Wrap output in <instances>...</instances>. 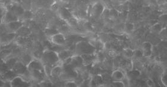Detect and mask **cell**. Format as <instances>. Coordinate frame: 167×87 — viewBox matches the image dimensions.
Segmentation results:
<instances>
[{"label":"cell","mask_w":167,"mask_h":87,"mask_svg":"<svg viewBox=\"0 0 167 87\" xmlns=\"http://www.w3.org/2000/svg\"><path fill=\"white\" fill-rule=\"evenodd\" d=\"M61 1L62 3L68 4V3L70 2V0H61Z\"/></svg>","instance_id":"37"},{"label":"cell","mask_w":167,"mask_h":87,"mask_svg":"<svg viewBox=\"0 0 167 87\" xmlns=\"http://www.w3.org/2000/svg\"><path fill=\"white\" fill-rule=\"evenodd\" d=\"M102 82V78L100 75H95L94 76L91 81V85L92 87L94 86H100Z\"/></svg>","instance_id":"17"},{"label":"cell","mask_w":167,"mask_h":87,"mask_svg":"<svg viewBox=\"0 0 167 87\" xmlns=\"http://www.w3.org/2000/svg\"><path fill=\"white\" fill-rule=\"evenodd\" d=\"M127 0H117V2L119 3V4H124V2H125Z\"/></svg>","instance_id":"36"},{"label":"cell","mask_w":167,"mask_h":87,"mask_svg":"<svg viewBox=\"0 0 167 87\" xmlns=\"http://www.w3.org/2000/svg\"><path fill=\"white\" fill-rule=\"evenodd\" d=\"M58 14L59 17L64 20V21H68L69 19H70L72 17L73 14L72 13L65 8H61L58 10Z\"/></svg>","instance_id":"11"},{"label":"cell","mask_w":167,"mask_h":87,"mask_svg":"<svg viewBox=\"0 0 167 87\" xmlns=\"http://www.w3.org/2000/svg\"><path fill=\"white\" fill-rule=\"evenodd\" d=\"M32 16H33V14H32L31 12H30L29 11H25V13L20 17V19L22 18V19H25V20H29L32 17Z\"/></svg>","instance_id":"25"},{"label":"cell","mask_w":167,"mask_h":87,"mask_svg":"<svg viewBox=\"0 0 167 87\" xmlns=\"http://www.w3.org/2000/svg\"><path fill=\"white\" fill-rule=\"evenodd\" d=\"M162 26L159 23H156V24L153 25L151 28V30L153 33H155L157 34H159L160 32H161V30H162Z\"/></svg>","instance_id":"21"},{"label":"cell","mask_w":167,"mask_h":87,"mask_svg":"<svg viewBox=\"0 0 167 87\" xmlns=\"http://www.w3.org/2000/svg\"><path fill=\"white\" fill-rule=\"evenodd\" d=\"M91 1H94V0H91Z\"/></svg>","instance_id":"38"},{"label":"cell","mask_w":167,"mask_h":87,"mask_svg":"<svg viewBox=\"0 0 167 87\" xmlns=\"http://www.w3.org/2000/svg\"><path fill=\"white\" fill-rule=\"evenodd\" d=\"M95 53H91V54H86V55H81L82 57V59H83L84 65V66L89 65L92 62H93L95 61H96Z\"/></svg>","instance_id":"13"},{"label":"cell","mask_w":167,"mask_h":87,"mask_svg":"<svg viewBox=\"0 0 167 87\" xmlns=\"http://www.w3.org/2000/svg\"><path fill=\"white\" fill-rule=\"evenodd\" d=\"M27 70V68L22 62H17L14 65V71L20 74H23Z\"/></svg>","instance_id":"16"},{"label":"cell","mask_w":167,"mask_h":87,"mask_svg":"<svg viewBox=\"0 0 167 87\" xmlns=\"http://www.w3.org/2000/svg\"><path fill=\"white\" fill-rule=\"evenodd\" d=\"M16 36V33H11V32H8V33H6L2 35L0 37V45L2 46L8 45L15 39Z\"/></svg>","instance_id":"5"},{"label":"cell","mask_w":167,"mask_h":87,"mask_svg":"<svg viewBox=\"0 0 167 87\" xmlns=\"http://www.w3.org/2000/svg\"><path fill=\"white\" fill-rule=\"evenodd\" d=\"M65 86L68 87H77V84L74 81H68L65 84Z\"/></svg>","instance_id":"33"},{"label":"cell","mask_w":167,"mask_h":87,"mask_svg":"<svg viewBox=\"0 0 167 87\" xmlns=\"http://www.w3.org/2000/svg\"><path fill=\"white\" fill-rule=\"evenodd\" d=\"M106 7L101 2H97L93 5L91 8V14L94 17H100L101 16L104 11Z\"/></svg>","instance_id":"6"},{"label":"cell","mask_w":167,"mask_h":87,"mask_svg":"<svg viewBox=\"0 0 167 87\" xmlns=\"http://www.w3.org/2000/svg\"><path fill=\"white\" fill-rule=\"evenodd\" d=\"M117 16V11H116V10H111L109 11V17L110 18H116Z\"/></svg>","instance_id":"30"},{"label":"cell","mask_w":167,"mask_h":87,"mask_svg":"<svg viewBox=\"0 0 167 87\" xmlns=\"http://www.w3.org/2000/svg\"><path fill=\"white\" fill-rule=\"evenodd\" d=\"M52 10L53 11H58L59 6L58 4H56V3H54L52 6Z\"/></svg>","instance_id":"34"},{"label":"cell","mask_w":167,"mask_h":87,"mask_svg":"<svg viewBox=\"0 0 167 87\" xmlns=\"http://www.w3.org/2000/svg\"><path fill=\"white\" fill-rule=\"evenodd\" d=\"M125 77L124 73L120 69L115 70L111 75V78L113 81H122Z\"/></svg>","instance_id":"14"},{"label":"cell","mask_w":167,"mask_h":87,"mask_svg":"<svg viewBox=\"0 0 167 87\" xmlns=\"http://www.w3.org/2000/svg\"><path fill=\"white\" fill-rule=\"evenodd\" d=\"M147 85L149 87H153L154 86V82L151 79H149L147 81Z\"/></svg>","instance_id":"35"},{"label":"cell","mask_w":167,"mask_h":87,"mask_svg":"<svg viewBox=\"0 0 167 87\" xmlns=\"http://www.w3.org/2000/svg\"><path fill=\"white\" fill-rule=\"evenodd\" d=\"M122 82L124 84V87H129L130 86V80L128 77L125 76L122 80Z\"/></svg>","instance_id":"31"},{"label":"cell","mask_w":167,"mask_h":87,"mask_svg":"<svg viewBox=\"0 0 167 87\" xmlns=\"http://www.w3.org/2000/svg\"><path fill=\"white\" fill-rule=\"evenodd\" d=\"M142 50H153V45L150 42H144L142 43Z\"/></svg>","instance_id":"22"},{"label":"cell","mask_w":167,"mask_h":87,"mask_svg":"<svg viewBox=\"0 0 167 87\" xmlns=\"http://www.w3.org/2000/svg\"><path fill=\"white\" fill-rule=\"evenodd\" d=\"M96 52V49L88 42L81 41L76 44L75 53L77 55L91 54L95 53Z\"/></svg>","instance_id":"2"},{"label":"cell","mask_w":167,"mask_h":87,"mask_svg":"<svg viewBox=\"0 0 167 87\" xmlns=\"http://www.w3.org/2000/svg\"><path fill=\"white\" fill-rule=\"evenodd\" d=\"M112 85L114 87H124L122 81H113L112 82Z\"/></svg>","instance_id":"32"},{"label":"cell","mask_w":167,"mask_h":87,"mask_svg":"<svg viewBox=\"0 0 167 87\" xmlns=\"http://www.w3.org/2000/svg\"><path fill=\"white\" fill-rule=\"evenodd\" d=\"M134 50L130 48L124 49L123 50V55L127 59H130L134 57Z\"/></svg>","instance_id":"20"},{"label":"cell","mask_w":167,"mask_h":87,"mask_svg":"<svg viewBox=\"0 0 167 87\" xmlns=\"http://www.w3.org/2000/svg\"><path fill=\"white\" fill-rule=\"evenodd\" d=\"M18 20H19V18L13 12L9 10H6L2 17V22L5 24Z\"/></svg>","instance_id":"9"},{"label":"cell","mask_w":167,"mask_h":87,"mask_svg":"<svg viewBox=\"0 0 167 87\" xmlns=\"http://www.w3.org/2000/svg\"><path fill=\"white\" fill-rule=\"evenodd\" d=\"M62 71L63 69H62V66H59V65H56L52 68L51 70L50 75L54 77H59L62 72Z\"/></svg>","instance_id":"18"},{"label":"cell","mask_w":167,"mask_h":87,"mask_svg":"<svg viewBox=\"0 0 167 87\" xmlns=\"http://www.w3.org/2000/svg\"><path fill=\"white\" fill-rule=\"evenodd\" d=\"M27 70L28 71L32 72L35 71H44V65L41 61L37 60H31L26 65Z\"/></svg>","instance_id":"4"},{"label":"cell","mask_w":167,"mask_h":87,"mask_svg":"<svg viewBox=\"0 0 167 87\" xmlns=\"http://www.w3.org/2000/svg\"><path fill=\"white\" fill-rule=\"evenodd\" d=\"M42 62L44 65L53 67L60 62L58 52L51 50H45L42 56Z\"/></svg>","instance_id":"1"},{"label":"cell","mask_w":167,"mask_h":87,"mask_svg":"<svg viewBox=\"0 0 167 87\" xmlns=\"http://www.w3.org/2000/svg\"><path fill=\"white\" fill-rule=\"evenodd\" d=\"M6 27L9 32L11 33H16L23 26V22L20 20H18L16 21H13L6 24Z\"/></svg>","instance_id":"7"},{"label":"cell","mask_w":167,"mask_h":87,"mask_svg":"<svg viewBox=\"0 0 167 87\" xmlns=\"http://www.w3.org/2000/svg\"><path fill=\"white\" fill-rule=\"evenodd\" d=\"M126 68L127 69H128L129 71H131L133 69V63L132 62V61L130 59H128L126 62Z\"/></svg>","instance_id":"27"},{"label":"cell","mask_w":167,"mask_h":87,"mask_svg":"<svg viewBox=\"0 0 167 87\" xmlns=\"http://www.w3.org/2000/svg\"><path fill=\"white\" fill-rule=\"evenodd\" d=\"M16 33H17L21 37H26L30 34L31 31L29 28L23 26Z\"/></svg>","instance_id":"19"},{"label":"cell","mask_w":167,"mask_h":87,"mask_svg":"<svg viewBox=\"0 0 167 87\" xmlns=\"http://www.w3.org/2000/svg\"><path fill=\"white\" fill-rule=\"evenodd\" d=\"M7 10L13 12L15 14H16L19 18V20L25 11L24 8H23L22 6H20V5H17V4L11 5L10 6V8Z\"/></svg>","instance_id":"10"},{"label":"cell","mask_w":167,"mask_h":87,"mask_svg":"<svg viewBox=\"0 0 167 87\" xmlns=\"http://www.w3.org/2000/svg\"><path fill=\"white\" fill-rule=\"evenodd\" d=\"M28 82L20 75L13 77L10 81V87H27Z\"/></svg>","instance_id":"8"},{"label":"cell","mask_w":167,"mask_h":87,"mask_svg":"<svg viewBox=\"0 0 167 87\" xmlns=\"http://www.w3.org/2000/svg\"><path fill=\"white\" fill-rule=\"evenodd\" d=\"M51 43L56 46H63L66 43V38L62 33H56L50 37Z\"/></svg>","instance_id":"3"},{"label":"cell","mask_w":167,"mask_h":87,"mask_svg":"<svg viewBox=\"0 0 167 87\" xmlns=\"http://www.w3.org/2000/svg\"><path fill=\"white\" fill-rule=\"evenodd\" d=\"M142 52L140 50H135L134 52V57L136 58H141L142 57Z\"/></svg>","instance_id":"26"},{"label":"cell","mask_w":167,"mask_h":87,"mask_svg":"<svg viewBox=\"0 0 167 87\" xmlns=\"http://www.w3.org/2000/svg\"><path fill=\"white\" fill-rule=\"evenodd\" d=\"M160 81L162 83V84L165 86V87H167V72L165 71L164 72H163V73L162 74L161 77H160Z\"/></svg>","instance_id":"24"},{"label":"cell","mask_w":167,"mask_h":87,"mask_svg":"<svg viewBox=\"0 0 167 87\" xmlns=\"http://www.w3.org/2000/svg\"><path fill=\"white\" fill-rule=\"evenodd\" d=\"M134 25L132 23H126L124 25V31L128 32V33H131L134 30Z\"/></svg>","instance_id":"23"},{"label":"cell","mask_w":167,"mask_h":87,"mask_svg":"<svg viewBox=\"0 0 167 87\" xmlns=\"http://www.w3.org/2000/svg\"><path fill=\"white\" fill-rule=\"evenodd\" d=\"M107 55H108L109 57L114 58V57H116L117 56V53L116 51H115V50L110 49L109 51L107 52Z\"/></svg>","instance_id":"28"},{"label":"cell","mask_w":167,"mask_h":87,"mask_svg":"<svg viewBox=\"0 0 167 87\" xmlns=\"http://www.w3.org/2000/svg\"><path fill=\"white\" fill-rule=\"evenodd\" d=\"M142 55L144 57H150L152 55V50H142Z\"/></svg>","instance_id":"29"},{"label":"cell","mask_w":167,"mask_h":87,"mask_svg":"<svg viewBox=\"0 0 167 87\" xmlns=\"http://www.w3.org/2000/svg\"><path fill=\"white\" fill-rule=\"evenodd\" d=\"M60 62H65L68 59L74 55L72 51L70 50H63L58 52Z\"/></svg>","instance_id":"12"},{"label":"cell","mask_w":167,"mask_h":87,"mask_svg":"<svg viewBox=\"0 0 167 87\" xmlns=\"http://www.w3.org/2000/svg\"><path fill=\"white\" fill-rule=\"evenodd\" d=\"M93 48L96 49V50H99L102 51L104 48H105V45L100 40H91L89 42Z\"/></svg>","instance_id":"15"}]
</instances>
